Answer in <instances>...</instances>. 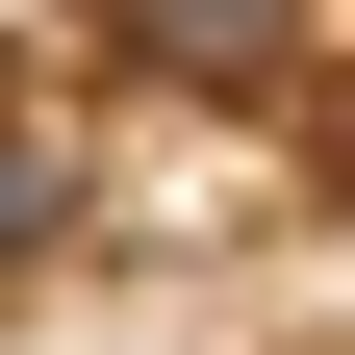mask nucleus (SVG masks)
<instances>
[{
  "label": "nucleus",
  "mask_w": 355,
  "mask_h": 355,
  "mask_svg": "<svg viewBox=\"0 0 355 355\" xmlns=\"http://www.w3.org/2000/svg\"><path fill=\"white\" fill-rule=\"evenodd\" d=\"M102 26H127V76H178V102H279L355 0H102Z\"/></svg>",
  "instance_id": "obj_1"
},
{
  "label": "nucleus",
  "mask_w": 355,
  "mask_h": 355,
  "mask_svg": "<svg viewBox=\"0 0 355 355\" xmlns=\"http://www.w3.org/2000/svg\"><path fill=\"white\" fill-rule=\"evenodd\" d=\"M76 203H102V127L76 102H0V254H51Z\"/></svg>",
  "instance_id": "obj_2"
}]
</instances>
